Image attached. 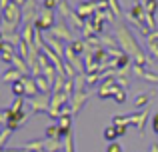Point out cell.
<instances>
[{
	"instance_id": "cell-1",
	"label": "cell",
	"mask_w": 158,
	"mask_h": 152,
	"mask_svg": "<svg viewBox=\"0 0 158 152\" xmlns=\"http://www.w3.org/2000/svg\"><path fill=\"white\" fill-rule=\"evenodd\" d=\"M116 42H118V48L128 54L132 58V62L138 64V66H148L150 64V56H146V52L142 50V46L138 44V40L134 38V34L130 32V28L126 24H118L114 30Z\"/></svg>"
},
{
	"instance_id": "cell-2",
	"label": "cell",
	"mask_w": 158,
	"mask_h": 152,
	"mask_svg": "<svg viewBox=\"0 0 158 152\" xmlns=\"http://www.w3.org/2000/svg\"><path fill=\"white\" fill-rule=\"evenodd\" d=\"M48 36H52V38H58V40H66V42H74L76 40V36H74L72 28L68 26V22L66 20H58L56 24L48 30Z\"/></svg>"
},
{
	"instance_id": "cell-3",
	"label": "cell",
	"mask_w": 158,
	"mask_h": 152,
	"mask_svg": "<svg viewBox=\"0 0 158 152\" xmlns=\"http://www.w3.org/2000/svg\"><path fill=\"white\" fill-rule=\"evenodd\" d=\"M50 100H52V94H36L34 98H30V108H32V112L34 114H38V112H46L48 114V110H50Z\"/></svg>"
},
{
	"instance_id": "cell-4",
	"label": "cell",
	"mask_w": 158,
	"mask_h": 152,
	"mask_svg": "<svg viewBox=\"0 0 158 152\" xmlns=\"http://www.w3.org/2000/svg\"><path fill=\"white\" fill-rule=\"evenodd\" d=\"M8 110V116H6V128L8 130H12V132H14V130H18L20 126H24L26 124V120H28V114L24 112H12L10 108H6Z\"/></svg>"
},
{
	"instance_id": "cell-5",
	"label": "cell",
	"mask_w": 158,
	"mask_h": 152,
	"mask_svg": "<svg viewBox=\"0 0 158 152\" xmlns=\"http://www.w3.org/2000/svg\"><path fill=\"white\" fill-rule=\"evenodd\" d=\"M56 24V20H54V10H48V8H42L38 14V20L34 22V26L38 28V30H50V28Z\"/></svg>"
},
{
	"instance_id": "cell-6",
	"label": "cell",
	"mask_w": 158,
	"mask_h": 152,
	"mask_svg": "<svg viewBox=\"0 0 158 152\" xmlns=\"http://www.w3.org/2000/svg\"><path fill=\"white\" fill-rule=\"evenodd\" d=\"M120 86L116 84V80L114 78H106L104 82L100 84V88H98V98L100 100H106V98H114V94H116V90H118Z\"/></svg>"
},
{
	"instance_id": "cell-7",
	"label": "cell",
	"mask_w": 158,
	"mask_h": 152,
	"mask_svg": "<svg viewBox=\"0 0 158 152\" xmlns=\"http://www.w3.org/2000/svg\"><path fill=\"white\" fill-rule=\"evenodd\" d=\"M40 12L36 10V0H28L22 6V24H34Z\"/></svg>"
},
{
	"instance_id": "cell-8",
	"label": "cell",
	"mask_w": 158,
	"mask_h": 152,
	"mask_svg": "<svg viewBox=\"0 0 158 152\" xmlns=\"http://www.w3.org/2000/svg\"><path fill=\"white\" fill-rule=\"evenodd\" d=\"M76 12H78V16L84 18V20L92 18V16L98 12V0H86V2H80L78 8H76Z\"/></svg>"
},
{
	"instance_id": "cell-9",
	"label": "cell",
	"mask_w": 158,
	"mask_h": 152,
	"mask_svg": "<svg viewBox=\"0 0 158 152\" xmlns=\"http://www.w3.org/2000/svg\"><path fill=\"white\" fill-rule=\"evenodd\" d=\"M88 90H76L72 96V100H70V106H72V116H76L78 112H80V108L86 104V100H88Z\"/></svg>"
},
{
	"instance_id": "cell-10",
	"label": "cell",
	"mask_w": 158,
	"mask_h": 152,
	"mask_svg": "<svg viewBox=\"0 0 158 152\" xmlns=\"http://www.w3.org/2000/svg\"><path fill=\"white\" fill-rule=\"evenodd\" d=\"M128 118H130V124H136V128H138V134L142 136V134H144V126H146V120L150 118V112H148V108L142 110V112L128 114Z\"/></svg>"
},
{
	"instance_id": "cell-11",
	"label": "cell",
	"mask_w": 158,
	"mask_h": 152,
	"mask_svg": "<svg viewBox=\"0 0 158 152\" xmlns=\"http://www.w3.org/2000/svg\"><path fill=\"white\" fill-rule=\"evenodd\" d=\"M72 114H66V116H60L58 118V130H60V138H66L70 132H72Z\"/></svg>"
},
{
	"instance_id": "cell-12",
	"label": "cell",
	"mask_w": 158,
	"mask_h": 152,
	"mask_svg": "<svg viewBox=\"0 0 158 152\" xmlns=\"http://www.w3.org/2000/svg\"><path fill=\"white\" fill-rule=\"evenodd\" d=\"M132 72H134L138 78H144V80H148V82H158V74H154V72H148L144 66H138V64H134L132 62Z\"/></svg>"
},
{
	"instance_id": "cell-13",
	"label": "cell",
	"mask_w": 158,
	"mask_h": 152,
	"mask_svg": "<svg viewBox=\"0 0 158 152\" xmlns=\"http://www.w3.org/2000/svg\"><path fill=\"white\" fill-rule=\"evenodd\" d=\"M20 80H22L24 88H26V96H28V98H34L36 94H40V92H38V84H36V80H34L32 76H22Z\"/></svg>"
},
{
	"instance_id": "cell-14",
	"label": "cell",
	"mask_w": 158,
	"mask_h": 152,
	"mask_svg": "<svg viewBox=\"0 0 158 152\" xmlns=\"http://www.w3.org/2000/svg\"><path fill=\"white\" fill-rule=\"evenodd\" d=\"M66 22H68V26L72 28V30H84V26H86V20L84 18H80V16H78V12L74 10L72 14L68 16V20H66Z\"/></svg>"
},
{
	"instance_id": "cell-15",
	"label": "cell",
	"mask_w": 158,
	"mask_h": 152,
	"mask_svg": "<svg viewBox=\"0 0 158 152\" xmlns=\"http://www.w3.org/2000/svg\"><path fill=\"white\" fill-rule=\"evenodd\" d=\"M64 150V142L60 138H44V152H60Z\"/></svg>"
},
{
	"instance_id": "cell-16",
	"label": "cell",
	"mask_w": 158,
	"mask_h": 152,
	"mask_svg": "<svg viewBox=\"0 0 158 152\" xmlns=\"http://www.w3.org/2000/svg\"><path fill=\"white\" fill-rule=\"evenodd\" d=\"M20 78H22V74H20V72L16 70L14 66H12V68H8V70L4 72V74H2V78H0V80H2L4 84H14V82H18Z\"/></svg>"
},
{
	"instance_id": "cell-17",
	"label": "cell",
	"mask_w": 158,
	"mask_h": 152,
	"mask_svg": "<svg viewBox=\"0 0 158 152\" xmlns=\"http://www.w3.org/2000/svg\"><path fill=\"white\" fill-rule=\"evenodd\" d=\"M88 26L92 28V32H94L96 36H102V30H104V20H102L100 16H96V14H94L92 18L88 20Z\"/></svg>"
},
{
	"instance_id": "cell-18",
	"label": "cell",
	"mask_w": 158,
	"mask_h": 152,
	"mask_svg": "<svg viewBox=\"0 0 158 152\" xmlns=\"http://www.w3.org/2000/svg\"><path fill=\"white\" fill-rule=\"evenodd\" d=\"M34 80H36V84H38V92H42V94H52V86H50V82H48L44 76H36Z\"/></svg>"
},
{
	"instance_id": "cell-19",
	"label": "cell",
	"mask_w": 158,
	"mask_h": 152,
	"mask_svg": "<svg viewBox=\"0 0 158 152\" xmlns=\"http://www.w3.org/2000/svg\"><path fill=\"white\" fill-rule=\"evenodd\" d=\"M56 10H58V14L62 16V20H68V16H70V14L74 12L72 8L68 6V0H62V2L58 4V8H56Z\"/></svg>"
},
{
	"instance_id": "cell-20",
	"label": "cell",
	"mask_w": 158,
	"mask_h": 152,
	"mask_svg": "<svg viewBox=\"0 0 158 152\" xmlns=\"http://www.w3.org/2000/svg\"><path fill=\"white\" fill-rule=\"evenodd\" d=\"M24 150H28V152H44V140L28 142V144H24Z\"/></svg>"
},
{
	"instance_id": "cell-21",
	"label": "cell",
	"mask_w": 158,
	"mask_h": 152,
	"mask_svg": "<svg viewBox=\"0 0 158 152\" xmlns=\"http://www.w3.org/2000/svg\"><path fill=\"white\" fill-rule=\"evenodd\" d=\"M70 46H72V50L76 52V54H84V50H86V40H82V38H76L74 42H70Z\"/></svg>"
},
{
	"instance_id": "cell-22",
	"label": "cell",
	"mask_w": 158,
	"mask_h": 152,
	"mask_svg": "<svg viewBox=\"0 0 158 152\" xmlns=\"http://www.w3.org/2000/svg\"><path fill=\"white\" fill-rule=\"evenodd\" d=\"M12 92H14L16 98H24V96H26V88H24L22 80H18V82H14V84H12Z\"/></svg>"
},
{
	"instance_id": "cell-23",
	"label": "cell",
	"mask_w": 158,
	"mask_h": 152,
	"mask_svg": "<svg viewBox=\"0 0 158 152\" xmlns=\"http://www.w3.org/2000/svg\"><path fill=\"white\" fill-rule=\"evenodd\" d=\"M118 130H116V126H108V128H104V138L108 142H116V138H118Z\"/></svg>"
},
{
	"instance_id": "cell-24",
	"label": "cell",
	"mask_w": 158,
	"mask_h": 152,
	"mask_svg": "<svg viewBox=\"0 0 158 152\" xmlns=\"http://www.w3.org/2000/svg\"><path fill=\"white\" fill-rule=\"evenodd\" d=\"M150 96H152V94H138L136 100H134V106H136V108H144V106H148Z\"/></svg>"
},
{
	"instance_id": "cell-25",
	"label": "cell",
	"mask_w": 158,
	"mask_h": 152,
	"mask_svg": "<svg viewBox=\"0 0 158 152\" xmlns=\"http://www.w3.org/2000/svg\"><path fill=\"white\" fill-rule=\"evenodd\" d=\"M112 126H130V118L122 116V114H118V116H112Z\"/></svg>"
},
{
	"instance_id": "cell-26",
	"label": "cell",
	"mask_w": 158,
	"mask_h": 152,
	"mask_svg": "<svg viewBox=\"0 0 158 152\" xmlns=\"http://www.w3.org/2000/svg\"><path fill=\"white\" fill-rule=\"evenodd\" d=\"M144 10H146V14L154 16L158 10V0H144Z\"/></svg>"
},
{
	"instance_id": "cell-27",
	"label": "cell",
	"mask_w": 158,
	"mask_h": 152,
	"mask_svg": "<svg viewBox=\"0 0 158 152\" xmlns=\"http://www.w3.org/2000/svg\"><path fill=\"white\" fill-rule=\"evenodd\" d=\"M100 44L104 48H116V46H118L116 36H100Z\"/></svg>"
},
{
	"instance_id": "cell-28",
	"label": "cell",
	"mask_w": 158,
	"mask_h": 152,
	"mask_svg": "<svg viewBox=\"0 0 158 152\" xmlns=\"http://www.w3.org/2000/svg\"><path fill=\"white\" fill-rule=\"evenodd\" d=\"M46 138H60V130H58V124H50L46 128Z\"/></svg>"
},
{
	"instance_id": "cell-29",
	"label": "cell",
	"mask_w": 158,
	"mask_h": 152,
	"mask_svg": "<svg viewBox=\"0 0 158 152\" xmlns=\"http://www.w3.org/2000/svg\"><path fill=\"white\" fill-rule=\"evenodd\" d=\"M64 152H74V134L72 132L64 138Z\"/></svg>"
},
{
	"instance_id": "cell-30",
	"label": "cell",
	"mask_w": 158,
	"mask_h": 152,
	"mask_svg": "<svg viewBox=\"0 0 158 152\" xmlns=\"http://www.w3.org/2000/svg\"><path fill=\"white\" fill-rule=\"evenodd\" d=\"M108 6H110V10H112V14L118 18L120 14H122V10H120V2L118 0H108Z\"/></svg>"
},
{
	"instance_id": "cell-31",
	"label": "cell",
	"mask_w": 158,
	"mask_h": 152,
	"mask_svg": "<svg viewBox=\"0 0 158 152\" xmlns=\"http://www.w3.org/2000/svg\"><path fill=\"white\" fill-rule=\"evenodd\" d=\"M114 102H116V104H124V102H126V90H124V88H118V90H116Z\"/></svg>"
},
{
	"instance_id": "cell-32",
	"label": "cell",
	"mask_w": 158,
	"mask_h": 152,
	"mask_svg": "<svg viewBox=\"0 0 158 152\" xmlns=\"http://www.w3.org/2000/svg\"><path fill=\"white\" fill-rule=\"evenodd\" d=\"M22 106H24V98H16V100L12 102L10 110L12 112H22Z\"/></svg>"
},
{
	"instance_id": "cell-33",
	"label": "cell",
	"mask_w": 158,
	"mask_h": 152,
	"mask_svg": "<svg viewBox=\"0 0 158 152\" xmlns=\"http://www.w3.org/2000/svg\"><path fill=\"white\" fill-rule=\"evenodd\" d=\"M62 0H44V4H42V8H48V10H56L58 8V4H60Z\"/></svg>"
},
{
	"instance_id": "cell-34",
	"label": "cell",
	"mask_w": 158,
	"mask_h": 152,
	"mask_svg": "<svg viewBox=\"0 0 158 152\" xmlns=\"http://www.w3.org/2000/svg\"><path fill=\"white\" fill-rule=\"evenodd\" d=\"M148 52L158 60V42H148Z\"/></svg>"
},
{
	"instance_id": "cell-35",
	"label": "cell",
	"mask_w": 158,
	"mask_h": 152,
	"mask_svg": "<svg viewBox=\"0 0 158 152\" xmlns=\"http://www.w3.org/2000/svg\"><path fill=\"white\" fill-rule=\"evenodd\" d=\"M10 134H12V130H8V128L4 130L2 134H0V150H2V146H4V144H6V140H8V136H10Z\"/></svg>"
},
{
	"instance_id": "cell-36",
	"label": "cell",
	"mask_w": 158,
	"mask_h": 152,
	"mask_svg": "<svg viewBox=\"0 0 158 152\" xmlns=\"http://www.w3.org/2000/svg\"><path fill=\"white\" fill-rule=\"evenodd\" d=\"M106 152H122V146H120L118 142H110L108 148H106Z\"/></svg>"
},
{
	"instance_id": "cell-37",
	"label": "cell",
	"mask_w": 158,
	"mask_h": 152,
	"mask_svg": "<svg viewBox=\"0 0 158 152\" xmlns=\"http://www.w3.org/2000/svg\"><path fill=\"white\" fill-rule=\"evenodd\" d=\"M152 130H154V134L158 136V112L152 116Z\"/></svg>"
},
{
	"instance_id": "cell-38",
	"label": "cell",
	"mask_w": 158,
	"mask_h": 152,
	"mask_svg": "<svg viewBox=\"0 0 158 152\" xmlns=\"http://www.w3.org/2000/svg\"><path fill=\"white\" fill-rule=\"evenodd\" d=\"M6 116H8V110H0V122L6 124Z\"/></svg>"
},
{
	"instance_id": "cell-39",
	"label": "cell",
	"mask_w": 158,
	"mask_h": 152,
	"mask_svg": "<svg viewBox=\"0 0 158 152\" xmlns=\"http://www.w3.org/2000/svg\"><path fill=\"white\" fill-rule=\"evenodd\" d=\"M150 152H158V144H156V142H154V144L150 146Z\"/></svg>"
},
{
	"instance_id": "cell-40",
	"label": "cell",
	"mask_w": 158,
	"mask_h": 152,
	"mask_svg": "<svg viewBox=\"0 0 158 152\" xmlns=\"http://www.w3.org/2000/svg\"><path fill=\"white\" fill-rule=\"evenodd\" d=\"M2 40H4V34H2V32H0V42H2Z\"/></svg>"
},
{
	"instance_id": "cell-41",
	"label": "cell",
	"mask_w": 158,
	"mask_h": 152,
	"mask_svg": "<svg viewBox=\"0 0 158 152\" xmlns=\"http://www.w3.org/2000/svg\"><path fill=\"white\" fill-rule=\"evenodd\" d=\"M2 132H4V130H0V134H2Z\"/></svg>"
},
{
	"instance_id": "cell-42",
	"label": "cell",
	"mask_w": 158,
	"mask_h": 152,
	"mask_svg": "<svg viewBox=\"0 0 158 152\" xmlns=\"http://www.w3.org/2000/svg\"><path fill=\"white\" fill-rule=\"evenodd\" d=\"M156 92H158V88H156Z\"/></svg>"
}]
</instances>
